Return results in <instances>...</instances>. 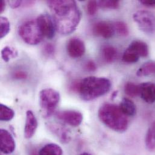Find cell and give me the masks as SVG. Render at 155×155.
Instances as JSON below:
<instances>
[{"label": "cell", "mask_w": 155, "mask_h": 155, "mask_svg": "<svg viewBox=\"0 0 155 155\" xmlns=\"http://www.w3.org/2000/svg\"><path fill=\"white\" fill-rule=\"evenodd\" d=\"M152 74H155V61H149L144 63L137 73V75L138 77L148 76Z\"/></svg>", "instance_id": "19"}, {"label": "cell", "mask_w": 155, "mask_h": 155, "mask_svg": "<svg viewBox=\"0 0 155 155\" xmlns=\"http://www.w3.org/2000/svg\"><path fill=\"white\" fill-rule=\"evenodd\" d=\"M98 115L103 124L114 131L124 132L128 128V117L122 112L120 106L115 104L106 103L102 105Z\"/></svg>", "instance_id": "2"}, {"label": "cell", "mask_w": 155, "mask_h": 155, "mask_svg": "<svg viewBox=\"0 0 155 155\" xmlns=\"http://www.w3.org/2000/svg\"><path fill=\"white\" fill-rule=\"evenodd\" d=\"M18 56V51L10 47H4L1 51V57L4 62H8L10 59H14Z\"/></svg>", "instance_id": "22"}, {"label": "cell", "mask_w": 155, "mask_h": 155, "mask_svg": "<svg viewBox=\"0 0 155 155\" xmlns=\"http://www.w3.org/2000/svg\"><path fill=\"white\" fill-rule=\"evenodd\" d=\"M19 35L25 43L31 45H38L44 38L37 22L33 20L22 24L19 28Z\"/></svg>", "instance_id": "5"}, {"label": "cell", "mask_w": 155, "mask_h": 155, "mask_svg": "<svg viewBox=\"0 0 155 155\" xmlns=\"http://www.w3.org/2000/svg\"><path fill=\"white\" fill-rule=\"evenodd\" d=\"M56 30L63 35L74 32L80 22L81 13L75 1H48Z\"/></svg>", "instance_id": "1"}, {"label": "cell", "mask_w": 155, "mask_h": 155, "mask_svg": "<svg viewBox=\"0 0 155 155\" xmlns=\"http://www.w3.org/2000/svg\"><path fill=\"white\" fill-rule=\"evenodd\" d=\"M110 87L108 78L89 76L80 81L78 92L82 100L91 101L106 94Z\"/></svg>", "instance_id": "3"}, {"label": "cell", "mask_w": 155, "mask_h": 155, "mask_svg": "<svg viewBox=\"0 0 155 155\" xmlns=\"http://www.w3.org/2000/svg\"><path fill=\"white\" fill-rule=\"evenodd\" d=\"M68 55L72 58L81 57L85 52L84 42L78 38H73L69 40L67 45Z\"/></svg>", "instance_id": "10"}, {"label": "cell", "mask_w": 155, "mask_h": 155, "mask_svg": "<svg viewBox=\"0 0 155 155\" xmlns=\"http://www.w3.org/2000/svg\"><path fill=\"white\" fill-rule=\"evenodd\" d=\"M102 57L106 62L112 63L117 57V50L112 45H104L102 48Z\"/></svg>", "instance_id": "17"}, {"label": "cell", "mask_w": 155, "mask_h": 155, "mask_svg": "<svg viewBox=\"0 0 155 155\" xmlns=\"http://www.w3.org/2000/svg\"><path fill=\"white\" fill-rule=\"evenodd\" d=\"M60 101L59 93L51 88L42 89L39 93V106L42 115L45 118L51 116Z\"/></svg>", "instance_id": "4"}, {"label": "cell", "mask_w": 155, "mask_h": 155, "mask_svg": "<svg viewBox=\"0 0 155 155\" xmlns=\"http://www.w3.org/2000/svg\"><path fill=\"white\" fill-rule=\"evenodd\" d=\"M94 35L105 39L111 38L114 34V27L106 21H99L95 23L92 28Z\"/></svg>", "instance_id": "11"}, {"label": "cell", "mask_w": 155, "mask_h": 155, "mask_svg": "<svg viewBox=\"0 0 155 155\" xmlns=\"http://www.w3.org/2000/svg\"><path fill=\"white\" fill-rule=\"evenodd\" d=\"M10 24L8 19L4 16L0 18V38L5 37L10 31Z\"/></svg>", "instance_id": "24"}, {"label": "cell", "mask_w": 155, "mask_h": 155, "mask_svg": "<svg viewBox=\"0 0 155 155\" xmlns=\"http://www.w3.org/2000/svg\"><path fill=\"white\" fill-rule=\"evenodd\" d=\"M36 22L44 37L49 39L54 37L56 28L52 17L47 13L41 14L38 17Z\"/></svg>", "instance_id": "7"}, {"label": "cell", "mask_w": 155, "mask_h": 155, "mask_svg": "<svg viewBox=\"0 0 155 155\" xmlns=\"http://www.w3.org/2000/svg\"><path fill=\"white\" fill-rule=\"evenodd\" d=\"M140 57H146L149 54V47L146 43L141 41H134L127 48Z\"/></svg>", "instance_id": "15"}, {"label": "cell", "mask_w": 155, "mask_h": 155, "mask_svg": "<svg viewBox=\"0 0 155 155\" xmlns=\"http://www.w3.org/2000/svg\"><path fill=\"white\" fill-rule=\"evenodd\" d=\"M56 117L60 120L73 127L80 126L83 121L82 114L78 111L73 110L60 111L56 114Z\"/></svg>", "instance_id": "8"}, {"label": "cell", "mask_w": 155, "mask_h": 155, "mask_svg": "<svg viewBox=\"0 0 155 155\" xmlns=\"http://www.w3.org/2000/svg\"><path fill=\"white\" fill-rule=\"evenodd\" d=\"M0 144L1 151L4 154L12 153L16 148V143L12 135L3 129L0 130Z\"/></svg>", "instance_id": "9"}, {"label": "cell", "mask_w": 155, "mask_h": 155, "mask_svg": "<svg viewBox=\"0 0 155 155\" xmlns=\"http://www.w3.org/2000/svg\"><path fill=\"white\" fill-rule=\"evenodd\" d=\"M98 2L95 1H89L86 6L87 13L89 16H94L97 12Z\"/></svg>", "instance_id": "28"}, {"label": "cell", "mask_w": 155, "mask_h": 155, "mask_svg": "<svg viewBox=\"0 0 155 155\" xmlns=\"http://www.w3.org/2000/svg\"><path fill=\"white\" fill-rule=\"evenodd\" d=\"M39 155H63L62 148L56 144H48L39 151Z\"/></svg>", "instance_id": "18"}, {"label": "cell", "mask_w": 155, "mask_h": 155, "mask_svg": "<svg viewBox=\"0 0 155 155\" xmlns=\"http://www.w3.org/2000/svg\"><path fill=\"white\" fill-rule=\"evenodd\" d=\"M47 126L51 132L56 135L62 143H67L70 141L71 136L70 132L62 125L57 123H49Z\"/></svg>", "instance_id": "14"}, {"label": "cell", "mask_w": 155, "mask_h": 155, "mask_svg": "<svg viewBox=\"0 0 155 155\" xmlns=\"http://www.w3.org/2000/svg\"><path fill=\"white\" fill-rule=\"evenodd\" d=\"M122 59L126 63H136L138 61L140 57L132 51L127 49L124 53Z\"/></svg>", "instance_id": "26"}, {"label": "cell", "mask_w": 155, "mask_h": 155, "mask_svg": "<svg viewBox=\"0 0 155 155\" xmlns=\"http://www.w3.org/2000/svg\"><path fill=\"white\" fill-rule=\"evenodd\" d=\"M133 18L143 31L149 35L155 33V16L153 13L139 10L134 14Z\"/></svg>", "instance_id": "6"}, {"label": "cell", "mask_w": 155, "mask_h": 155, "mask_svg": "<svg viewBox=\"0 0 155 155\" xmlns=\"http://www.w3.org/2000/svg\"><path fill=\"white\" fill-rule=\"evenodd\" d=\"M0 107V120L1 121H8L13 118L15 112L12 109L3 104H1Z\"/></svg>", "instance_id": "21"}, {"label": "cell", "mask_w": 155, "mask_h": 155, "mask_svg": "<svg viewBox=\"0 0 155 155\" xmlns=\"http://www.w3.org/2000/svg\"><path fill=\"white\" fill-rule=\"evenodd\" d=\"M90 155V154H89V153H81V155Z\"/></svg>", "instance_id": "35"}, {"label": "cell", "mask_w": 155, "mask_h": 155, "mask_svg": "<svg viewBox=\"0 0 155 155\" xmlns=\"http://www.w3.org/2000/svg\"><path fill=\"white\" fill-rule=\"evenodd\" d=\"M140 95L149 104L155 102V84L151 82L143 83L139 84Z\"/></svg>", "instance_id": "12"}, {"label": "cell", "mask_w": 155, "mask_h": 155, "mask_svg": "<svg viewBox=\"0 0 155 155\" xmlns=\"http://www.w3.org/2000/svg\"><path fill=\"white\" fill-rule=\"evenodd\" d=\"M22 3V1H10L8 2L10 6L12 8H16L21 5Z\"/></svg>", "instance_id": "32"}, {"label": "cell", "mask_w": 155, "mask_h": 155, "mask_svg": "<svg viewBox=\"0 0 155 155\" xmlns=\"http://www.w3.org/2000/svg\"><path fill=\"white\" fill-rule=\"evenodd\" d=\"M124 91L128 96L130 97H135L140 95L139 85H137L131 82H128L125 84Z\"/></svg>", "instance_id": "23"}, {"label": "cell", "mask_w": 155, "mask_h": 155, "mask_svg": "<svg viewBox=\"0 0 155 155\" xmlns=\"http://www.w3.org/2000/svg\"><path fill=\"white\" fill-rule=\"evenodd\" d=\"M114 30L117 33L122 36H126L129 35V28L126 23L122 21H117L114 24Z\"/></svg>", "instance_id": "25"}, {"label": "cell", "mask_w": 155, "mask_h": 155, "mask_svg": "<svg viewBox=\"0 0 155 155\" xmlns=\"http://www.w3.org/2000/svg\"><path fill=\"white\" fill-rule=\"evenodd\" d=\"M5 8V2L4 1H0V13H2Z\"/></svg>", "instance_id": "34"}, {"label": "cell", "mask_w": 155, "mask_h": 155, "mask_svg": "<svg viewBox=\"0 0 155 155\" xmlns=\"http://www.w3.org/2000/svg\"><path fill=\"white\" fill-rule=\"evenodd\" d=\"M44 52L48 56H51L54 53V47L51 44H47L44 48Z\"/></svg>", "instance_id": "29"}, {"label": "cell", "mask_w": 155, "mask_h": 155, "mask_svg": "<svg viewBox=\"0 0 155 155\" xmlns=\"http://www.w3.org/2000/svg\"><path fill=\"white\" fill-rule=\"evenodd\" d=\"M98 5L101 8L107 9H117L120 6V1L116 0L109 1H100L98 2Z\"/></svg>", "instance_id": "27"}, {"label": "cell", "mask_w": 155, "mask_h": 155, "mask_svg": "<svg viewBox=\"0 0 155 155\" xmlns=\"http://www.w3.org/2000/svg\"><path fill=\"white\" fill-rule=\"evenodd\" d=\"M13 77L16 79H25L27 78V74L22 71H18L13 73Z\"/></svg>", "instance_id": "31"}, {"label": "cell", "mask_w": 155, "mask_h": 155, "mask_svg": "<svg viewBox=\"0 0 155 155\" xmlns=\"http://www.w3.org/2000/svg\"><path fill=\"white\" fill-rule=\"evenodd\" d=\"M140 2L147 7H154L155 6V0H142Z\"/></svg>", "instance_id": "33"}, {"label": "cell", "mask_w": 155, "mask_h": 155, "mask_svg": "<svg viewBox=\"0 0 155 155\" xmlns=\"http://www.w3.org/2000/svg\"><path fill=\"white\" fill-rule=\"evenodd\" d=\"M85 68L86 70L89 71H94L97 70V66L92 61H89L86 64H85Z\"/></svg>", "instance_id": "30"}, {"label": "cell", "mask_w": 155, "mask_h": 155, "mask_svg": "<svg viewBox=\"0 0 155 155\" xmlns=\"http://www.w3.org/2000/svg\"><path fill=\"white\" fill-rule=\"evenodd\" d=\"M38 120L31 110H27L26 112V120L24 127V137L30 139L33 137L38 128Z\"/></svg>", "instance_id": "13"}, {"label": "cell", "mask_w": 155, "mask_h": 155, "mask_svg": "<svg viewBox=\"0 0 155 155\" xmlns=\"http://www.w3.org/2000/svg\"><path fill=\"white\" fill-rule=\"evenodd\" d=\"M120 107L127 117H132L136 114L137 107L135 103L127 98H124L121 101Z\"/></svg>", "instance_id": "16"}, {"label": "cell", "mask_w": 155, "mask_h": 155, "mask_svg": "<svg viewBox=\"0 0 155 155\" xmlns=\"http://www.w3.org/2000/svg\"><path fill=\"white\" fill-rule=\"evenodd\" d=\"M146 145L150 151H155V121L151 124L147 132Z\"/></svg>", "instance_id": "20"}]
</instances>
